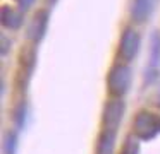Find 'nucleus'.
<instances>
[{
	"mask_svg": "<svg viewBox=\"0 0 160 154\" xmlns=\"http://www.w3.org/2000/svg\"><path fill=\"white\" fill-rule=\"evenodd\" d=\"M36 0H14V3L18 5V9L21 10V12H26V10H29L33 5H35Z\"/></svg>",
	"mask_w": 160,
	"mask_h": 154,
	"instance_id": "obj_15",
	"label": "nucleus"
},
{
	"mask_svg": "<svg viewBox=\"0 0 160 154\" xmlns=\"http://www.w3.org/2000/svg\"><path fill=\"white\" fill-rule=\"evenodd\" d=\"M126 115V101L119 98H110L102 108V128L117 130Z\"/></svg>",
	"mask_w": 160,
	"mask_h": 154,
	"instance_id": "obj_5",
	"label": "nucleus"
},
{
	"mask_svg": "<svg viewBox=\"0 0 160 154\" xmlns=\"http://www.w3.org/2000/svg\"><path fill=\"white\" fill-rule=\"evenodd\" d=\"M48 21H50L48 9H38L33 14L31 21L28 24V31H26V38H28V41L31 44L36 46L45 38L47 29H48Z\"/></svg>",
	"mask_w": 160,
	"mask_h": 154,
	"instance_id": "obj_7",
	"label": "nucleus"
},
{
	"mask_svg": "<svg viewBox=\"0 0 160 154\" xmlns=\"http://www.w3.org/2000/svg\"><path fill=\"white\" fill-rule=\"evenodd\" d=\"M0 22H2V27L9 31H18L19 27L24 22V16L19 9H14V7L4 3L2 5V10H0Z\"/></svg>",
	"mask_w": 160,
	"mask_h": 154,
	"instance_id": "obj_9",
	"label": "nucleus"
},
{
	"mask_svg": "<svg viewBox=\"0 0 160 154\" xmlns=\"http://www.w3.org/2000/svg\"><path fill=\"white\" fill-rule=\"evenodd\" d=\"M132 135L141 142H150L160 135V115L150 110H139L132 118Z\"/></svg>",
	"mask_w": 160,
	"mask_h": 154,
	"instance_id": "obj_2",
	"label": "nucleus"
},
{
	"mask_svg": "<svg viewBox=\"0 0 160 154\" xmlns=\"http://www.w3.org/2000/svg\"><path fill=\"white\" fill-rule=\"evenodd\" d=\"M0 41H2V48H0V53H2V57H5V55L9 53V50H11V46H12V40L7 36V34L2 33V36H0Z\"/></svg>",
	"mask_w": 160,
	"mask_h": 154,
	"instance_id": "obj_14",
	"label": "nucleus"
},
{
	"mask_svg": "<svg viewBox=\"0 0 160 154\" xmlns=\"http://www.w3.org/2000/svg\"><path fill=\"white\" fill-rule=\"evenodd\" d=\"M115 142H117V130L102 128L98 137H97L95 154H114L115 152Z\"/></svg>",
	"mask_w": 160,
	"mask_h": 154,
	"instance_id": "obj_10",
	"label": "nucleus"
},
{
	"mask_svg": "<svg viewBox=\"0 0 160 154\" xmlns=\"http://www.w3.org/2000/svg\"><path fill=\"white\" fill-rule=\"evenodd\" d=\"M57 2H59V0H45V3H47V5H48V7H53V5H55V3Z\"/></svg>",
	"mask_w": 160,
	"mask_h": 154,
	"instance_id": "obj_16",
	"label": "nucleus"
},
{
	"mask_svg": "<svg viewBox=\"0 0 160 154\" xmlns=\"http://www.w3.org/2000/svg\"><path fill=\"white\" fill-rule=\"evenodd\" d=\"M19 147V135L18 130L9 128L4 133V140H2V152L4 154H16Z\"/></svg>",
	"mask_w": 160,
	"mask_h": 154,
	"instance_id": "obj_11",
	"label": "nucleus"
},
{
	"mask_svg": "<svg viewBox=\"0 0 160 154\" xmlns=\"http://www.w3.org/2000/svg\"><path fill=\"white\" fill-rule=\"evenodd\" d=\"M12 120H14L16 130H22L26 127V120H28V103H26L24 99H21V101L14 106Z\"/></svg>",
	"mask_w": 160,
	"mask_h": 154,
	"instance_id": "obj_12",
	"label": "nucleus"
},
{
	"mask_svg": "<svg viewBox=\"0 0 160 154\" xmlns=\"http://www.w3.org/2000/svg\"><path fill=\"white\" fill-rule=\"evenodd\" d=\"M157 106H158V108H160V89H158V94H157Z\"/></svg>",
	"mask_w": 160,
	"mask_h": 154,
	"instance_id": "obj_17",
	"label": "nucleus"
},
{
	"mask_svg": "<svg viewBox=\"0 0 160 154\" xmlns=\"http://www.w3.org/2000/svg\"><path fill=\"white\" fill-rule=\"evenodd\" d=\"M132 84V70L124 62H115L107 74V92L110 98L122 99Z\"/></svg>",
	"mask_w": 160,
	"mask_h": 154,
	"instance_id": "obj_1",
	"label": "nucleus"
},
{
	"mask_svg": "<svg viewBox=\"0 0 160 154\" xmlns=\"http://www.w3.org/2000/svg\"><path fill=\"white\" fill-rule=\"evenodd\" d=\"M139 46H141V36H139L138 29H134L132 26H126L121 34V40H119V48H117L119 62H124V63L132 62L139 51Z\"/></svg>",
	"mask_w": 160,
	"mask_h": 154,
	"instance_id": "obj_4",
	"label": "nucleus"
},
{
	"mask_svg": "<svg viewBox=\"0 0 160 154\" xmlns=\"http://www.w3.org/2000/svg\"><path fill=\"white\" fill-rule=\"evenodd\" d=\"M36 63H38V51L35 44H26L19 50L18 55V75L16 81L21 91H26L33 74H35Z\"/></svg>",
	"mask_w": 160,
	"mask_h": 154,
	"instance_id": "obj_3",
	"label": "nucleus"
},
{
	"mask_svg": "<svg viewBox=\"0 0 160 154\" xmlns=\"http://www.w3.org/2000/svg\"><path fill=\"white\" fill-rule=\"evenodd\" d=\"M157 0H132L129 7V17L134 24H145L155 10Z\"/></svg>",
	"mask_w": 160,
	"mask_h": 154,
	"instance_id": "obj_8",
	"label": "nucleus"
},
{
	"mask_svg": "<svg viewBox=\"0 0 160 154\" xmlns=\"http://www.w3.org/2000/svg\"><path fill=\"white\" fill-rule=\"evenodd\" d=\"M160 77V31H153L150 36V57L145 68L143 84L152 86Z\"/></svg>",
	"mask_w": 160,
	"mask_h": 154,
	"instance_id": "obj_6",
	"label": "nucleus"
},
{
	"mask_svg": "<svg viewBox=\"0 0 160 154\" xmlns=\"http://www.w3.org/2000/svg\"><path fill=\"white\" fill-rule=\"evenodd\" d=\"M139 151H141L139 140L136 139L134 135H129L128 139L124 140V144H122L121 154H139Z\"/></svg>",
	"mask_w": 160,
	"mask_h": 154,
	"instance_id": "obj_13",
	"label": "nucleus"
}]
</instances>
